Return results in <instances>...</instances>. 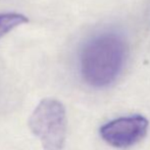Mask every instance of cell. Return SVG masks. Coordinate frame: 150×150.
<instances>
[{"instance_id": "obj_1", "label": "cell", "mask_w": 150, "mask_h": 150, "mask_svg": "<svg viewBox=\"0 0 150 150\" xmlns=\"http://www.w3.org/2000/svg\"><path fill=\"white\" fill-rule=\"evenodd\" d=\"M128 42L115 30H105L90 38L82 47L79 69L91 87L105 88L117 80L128 58Z\"/></svg>"}, {"instance_id": "obj_2", "label": "cell", "mask_w": 150, "mask_h": 150, "mask_svg": "<svg viewBox=\"0 0 150 150\" xmlns=\"http://www.w3.org/2000/svg\"><path fill=\"white\" fill-rule=\"evenodd\" d=\"M29 129L40 140L44 150H61L67 132V112L54 98H44L29 117Z\"/></svg>"}, {"instance_id": "obj_3", "label": "cell", "mask_w": 150, "mask_h": 150, "mask_svg": "<svg viewBox=\"0 0 150 150\" xmlns=\"http://www.w3.org/2000/svg\"><path fill=\"white\" fill-rule=\"evenodd\" d=\"M149 122L141 115H128L106 122L99 133L107 144L115 148H129L140 142L148 132Z\"/></svg>"}, {"instance_id": "obj_4", "label": "cell", "mask_w": 150, "mask_h": 150, "mask_svg": "<svg viewBox=\"0 0 150 150\" xmlns=\"http://www.w3.org/2000/svg\"><path fill=\"white\" fill-rule=\"evenodd\" d=\"M29 23V18L22 13L5 12L0 13V38L5 36L16 27Z\"/></svg>"}]
</instances>
